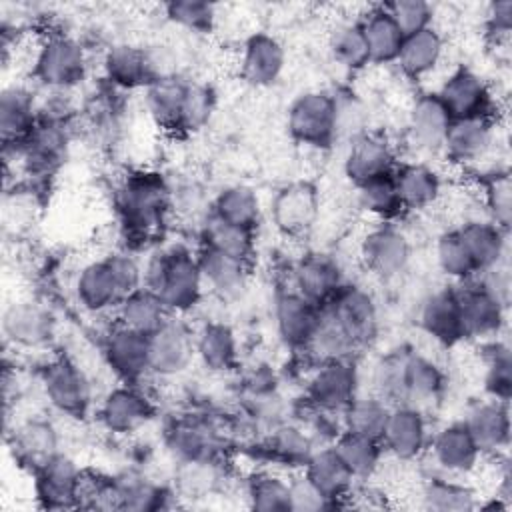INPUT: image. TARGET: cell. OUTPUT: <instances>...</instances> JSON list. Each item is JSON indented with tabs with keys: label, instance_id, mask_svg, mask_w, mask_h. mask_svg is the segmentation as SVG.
Listing matches in <instances>:
<instances>
[{
	"label": "cell",
	"instance_id": "63",
	"mask_svg": "<svg viewBox=\"0 0 512 512\" xmlns=\"http://www.w3.org/2000/svg\"><path fill=\"white\" fill-rule=\"evenodd\" d=\"M170 204H174L184 214H194L202 206V190L192 182L180 184L178 188L170 190Z\"/></svg>",
	"mask_w": 512,
	"mask_h": 512
},
{
	"label": "cell",
	"instance_id": "20",
	"mask_svg": "<svg viewBox=\"0 0 512 512\" xmlns=\"http://www.w3.org/2000/svg\"><path fill=\"white\" fill-rule=\"evenodd\" d=\"M464 426L472 434L480 452L504 450L510 442V414L508 402L484 400L468 410Z\"/></svg>",
	"mask_w": 512,
	"mask_h": 512
},
{
	"label": "cell",
	"instance_id": "56",
	"mask_svg": "<svg viewBox=\"0 0 512 512\" xmlns=\"http://www.w3.org/2000/svg\"><path fill=\"white\" fill-rule=\"evenodd\" d=\"M166 16L188 30L208 32L214 24V6L200 0H176L166 4Z\"/></svg>",
	"mask_w": 512,
	"mask_h": 512
},
{
	"label": "cell",
	"instance_id": "3",
	"mask_svg": "<svg viewBox=\"0 0 512 512\" xmlns=\"http://www.w3.org/2000/svg\"><path fill=\"white\" fill-rule=\"evenodd\" d=\"M86 74L84 48L70 36L54 34L44 40L34 60V76L48 90H72Z\"/></svg>",
	"mask_w": 512,
	"mask_h": 512
},
{
	"label": "cell",
	"instance_id": "54",
	"mask_svg": "<svg viewBox=\"0 0 512 512\" xmlns=\"http://www.w3.org/2000/svg\"><path fill=\"white\" fill-rule=\"evenodd\" d=\"M250 506L262 512H282L290 510V488L278 476L260 474L252 480L248 490Z\"/></svg>",
	"mask_w": 512,
	"mask_h": 512
},
{
	"label": "cell",
	"instance_id": "8",
	"mask_svg": "<svg viewBox=\"0 0 512 512\" xmlns=\"http://www.w3.org/2000/svg\"><path fill=\"white\" fill-rule=\"evenodd\" d=\"M324 306L332 312L356 348L374 338L378 328V312L372 296L366 290L342 284L334 298Z\"/></svg>",
	"mask_w": 512,
	"mask_h": 512
},
{
	"label": "cell",
	"instance_id": "36",
	"mask_svg": "<svg viewBox=\"0 0 512 512\" xmlns=\"http://www.w3.org/2000/svg\"><path fill=\"white\" fill-rule=\"evenodd\" d=\"M444 52L442 36L430 26L420 32L408 34L402 40L396 62L400 70L410 78H420L436 68Z\"/></svg>",
	"mask_w": 512,
	"mask_h": 512
},
{
	"label": "cell",
	"instance_id": "17",
	"mask_svg": "<svg viewBox=\"0 0 512 512\" xmlns=\"http://www.w3.org/2000/svg\"><path fill=\"white\" fill-rule=\"evenodd\" d=\"M80 480L78 464L66 454H56L36 472V494L46 508H72L78 500Z\"/></svg>",
	"mask_w": 512,
	"mask_h": 512
},
{
	"label": "cell",
	"instance_id": "47",
	"mask_svg": "<svg viewBox=\"0 0 512 512\" xmlns=\"http://www.w3.org/2000/svg\"><path fill=\"white\" fill-rule=\"evenodd\" d=\"M436 262L442 274L456 282H466L476 276V266L456 230L444 232L436 242Z\"/></svg>",
	"mask_w": 512,
	"mask_h": 512
},
{
	"label": "cell",
	"instance_id": "10",
	"mask_svg": "<svg viewBox=\"0 0 512 512\" xmlns=\"http://www.w3.org/2000/svg\"><path fill=\"white\" fill-rule=\"evenodd\" d=\"M460 308L464 338L496 336L506 320V306L490 296L476 284L474 278L466 280L460 290H454Z\"/></svg>",
	"mask_w": 512,
	"mask_h": 512
},
{
	"label": "cell",
	"instance_id": "49",
	"mask_svg": "<svg viewBox=\"0 0 512 512\" xmlns=\"http://www.w3.org/2000/svg\"><path fill=\"white\" fill-rule=\"evenodd\" d=\"M122 510H136V512H150L164 508V500L168 498L166 492L156 486L154 482L138 476V474H124L116 478Z\"/></svg>",
	"mask_w": 512,
	"mask_h": 512
},
{
	"label": "cell",
	"instance_id": "9",
	"mask_svg": "<svg viewBox=\"0 0 512 512\" xmlns=\"http://www.w3.org/2000/svg\"><path fill=\"white\" fill-rule=\"evenodd\" d=\"M356 370L348 360H328L308 382V400L320 412H342L356 398Z\"/></svg>",
	"mask_w": 512,
	"mask_h": 512
},
{
	"label": "cell",
	"instance_id": "15",
	"mask_svg": "<svg viewBox=\"0 0 512 512\" xmlns=\"http://www.w3.org/2000/svg\"><path fill=\"white\" fill-rule=\"evenodd\" d=\"M494 122L490 114L470 116V118H452L446 138L444 152L454 162H476L488 154L494 144Z\"/></svg>",
	"mask_w": 512,
	"mask_h": 512
},
{
	"label": "cell",
	"instance_id": "50",
	"mask_svg": "<svg viewBox=\"0 0 512 512\" xmlns=\"http://www.w3.org/2000/svg\"><path fill=\"white\" fill-rule=\"evenodd\" d=\"M422 506L436 512H464L476 508V500L468 488L434 478L422 490Z\"/></svg>",
	"mask_w": 512,
	"mask_h": 512
},
{
	"label": "cell",
	"instance_id": "52",
	"mask_svg": "<svg viewBox=\"0 0 512 512\" xmlns=\"http://www.w3.org/2000/svg\"><path fill=\"white\" fill-rule=\"evenodd\" d=\"M486 390L492 398L508 402L512 392V360L506 344L494 342L486 354Z\"/></svg>",
	"mask_w": 512,
	"mask_h": 512
},
{
	"label": "cell",
	"instance_id": "57",
	"mask_svg": "<svg viewBox=\"0 0 512 512\" xmlns=\"http://www.w3.org/2000/svg\"><path fill=\"white\" fill-rule=\"evenodd\" d=\"M404 36L430 28L432 6L424 0H396L384 6Z\"/></svg>",
	"mask_w": 512,
	"mask_h": 512
},
{
	"label": "cell",
	"instance_id": "16",
	"mask_svg": "<svg viewBox=\"0 0 512 512\" xmlns=\"http://www.w3.org/2000/svg\"><path fill=\"white\" fill-rule=\"evenodd\" d=\"M436 96L448 110L450 118L486 116L492 100L486 82L468 68H460L450 74Z\"/></svg>",
	"mask_w": 512,
	"mask_h": 512
},
{
	"label": "cell",
	"instance_id": "23",
	"mask_svg": "<svg viewBox=\"0 0 512 512\" xmlns=\"http://www.w3.org/2000/svg\"><path fill=\"white\" fill-rule=\"evenodd\" d=\"M286 64L284 46L268 34H254L246 40L240 72L242 78L252 86H270L274 84Z\"/></svg>",
	"mask_w": 512,
	"mask_h": 512
},
{
	"label": "cell",
	"instance_id": "26",
	"mask_svg": "<svg viewBox=\"0 0 512 512\" xmlns=\"http://www.w3.org/2000/svg\"><path fill=\"white\" fill-rule=\"evenodd\" d=\"M452 118L436 94H422L410 108L408 128L416 148L434 152L440 150Z\"/></svg>",
	"mask_w": 512,
	"mask_h": 512
},
{
	"label": "cell",
	"instance_id": "58",
	"mask_svg": "<svg viewBox=\"0 0 512 512\" xmlns=\"http://www.w3.org/2000/svg\"><path fill=\"white\" fill-rule=\"evenodd\" d=\"M486 206L490 212V222L508 232L512 220V184L508 174H496L488 180L486 188Z\"/></svg>",
	"mask_w": 512,
	"mask_h": 512
},
{
	"label": "cell",
	"instance_id": "13",
	"mask_svg": "<svg viewBox=\"0 0 512 512\" xmlns=\"http://www.w3.org/2000/svg\"><path fill=\"white\" fill-rule=\"evenodd\" d=\"M104 356L112 372L126 384L138 382L146 372H150L148 336L122 324L106 336Z\"/></svg>",
	"mask_w": 512,
	"mask_h": 512
},
{
	"label": "cell",
	"instance_id": "28",
	"mask_svg": "<svg viewBox=\"0 0 512 512\" xmlns=\"http://www.w3.org/2000/svg\"><path fill=\"white\" fill-rule=\"evenodd\" d=\"M58 430L50 420L44 418H30L22 422L14 432V452L16 458L38 472L46 466L58 452Z\"/></svg>",
	"mask_w": 512,
	"mask_h": 512
},
{
	"label": "cell",
	"instance_id": "1",
	"mask_svg": "<svg viewBox=\"0 0 512 512\" xmlns=\"http://www.w3.org/2000/svg\"><path fill=\"white\" fill-rule=\"evenodd\" d=\"M202 286L198 260L184 248L160 250L144 266V288L158 294L168 312L190 310L200 300Z\"/></svg>",
	"mask_w": 512,
	"mask_h": 512
},
{
	"label": "cell",
	"instance_id": "40",
	"mask_svg": "<svg viewBox=\"0 0 512 512\" xmlns=\"http://www.w3.org/2000/svg\"><path fill=\"white\" fill-rule=\"evenodd\" d=\"M396 192L402 208L422 210L440 194V180L434 170L424 164H406L394 174Z\"/></svg>",
	"mask_w": 512,
	"mask_h": 512
},
{
	"label": "cell",
	"instance_id": "11",
	"mask_svg": "<svg viewBox=\"0 0 512 512\" xmlns=\"http://www.w3.org/2000/svg\"><path fill=\"white\" fill-rule=\"evenodd\" d=\"M2 332L14 346L40 348L54 336V318L42 304L12 302L2 314Z\"/></svg>",
	"mask_w": 512,
	"mask_h": 512
},
{
	"label": "cell",
	"instance_id": "39",
	"mask_svg": "<svg viewBox=\"0 0 512 512\" xmlns=\"http://www.w3.org/2000/svg\"><path fill=\"white\" fill-rule=\"evenodd\" d=\"M196 356L212 372H224L236 362V336L222 322L204 324L194 336Z\"/></svg>",
	"mask_w": 512,
	"mask_h": 512
},
{
	"label": "cell",
	"instance_id": "59",
	"mask_svg": "<svg viewBox=\"0 0 512 512\" xmlns=\"http://www.w3.org/2000/svg\"><path fill=\"white\" fill-rule=\"evenodd\" d=\"M212 104H214V96L208 90V86L188 82L186 98H184V106H182L180 128H186V130L202 128L212 114Z\"/></svg>",
	"mask_w": 512,
	"mask_h": 512
},
{
	"label": "cell",
	"instance_id": "2",
	"mask_svg": "<svg viewBox=\"0 0 512 512\" xmlns=\"http://www.w3.org/2000/svg\"><path fill=\"white\" fill-rule=\"evenodd\" d=\"M288 132L302 144L328 146L338 134L336 98L322 90L300 94L288 110Z\"/></svg>",
	"mask_w": 512,
	"mask_h": 512
},
{
	"label": "cell",
	"instance_id": "41",
	"mask_svg": "<svg viewBox=\"0 0 512 512\" xmlns=\"http://www.w3.org/2000/svg\"><path fill=\"white\" fill-rule=\"evenodd\" d=\"M390 406L378 398V396H364L354 398L344 410H342V422L344 430L376 440H382L386 422H388Z\"/></svg>",
	"mask_w": 512,
	"mask_h": 512
},
{
	"label": "cell",
	"instance_id": "30",
	"mask_svg": "<svg viewBox=\"0 0 512 512\" xmlns=\"http://www.w3.org/2000/svg\"><path fill=\"white\" fill-rule=\"evenodd\" d=\"M294 284L298 294L322 308L342 288V278L334 260L322 254H314L296 266Z\"/></svg>",
	"mask_w": 512,
	"mask_h": 512
},
{
	"label": "cell",
	"instance_id": "34",
	"mask_svg": "<svg viewBox=\"0 0 512 512\" xmlns=\"http://www.w3.org/2000/svg\"><path fill=\"white\" fill-rule=\"evenodd\" d=\"M186 88L188 80L180 78L178 74L158 76L146 84V108L160 126L180 128Z\"/></svg>",
	"mask_w": 512,
	"mask_h": 512
},
{
	"label": "cell",
	"instance_id": "29",
	"mask_svg": "<svg viewBox=\"0 0 512 512\" xmlns=\"http://www.w3.org/2000/svg\"><path fill=\"white\" fill-rule=\"evenodd\" d=\"M456 232L462 238V242L476 266V274L508 260L506 232L502 228H498L494 222L470 220V222H464Z\"/></svg>",
	"mask_w": 512,
	"mask_h": 512
},
{
	"label": "cell",
	"instance_id": "35",
	"mask_svg": "<svg viewBox=\"0 0 512 512\" xmlns=\"http://www.w3.org/2000/svg\"><path fill=\"white\" fill-rule=\"evenodd\" d=\"M116 314H118V324L146 336L158 330L162 322L170 316L160 296L144 286L124 296L116 306Z\"/></svg>",
	"mask_w": 512,
	"mask_h": 512
},
{
	"label": "cell",
	"instance_id": "61",
	"mask_svg": "<svg viewBox=\"0 0 512 512\" xmlns=\"http://www.w3.org/2000/svg\"><path fill=\"white\" fill-rule=\"evenodd\" d=\"M106 262L118 284L122 298L144 286V266L134 256L126 252H114L106 256Z\"/></svg>",
	"mask_w": 512,
	"mask_h": 512
},
{
	"label": "cell",
	"instance_id": "32",
	"mask_svg": "<svg viewBox=\"0 0 512 512\" xmlns=\"http://www.w3.org/2000/svg\"><path fill=\"white\" fill-rule=\"evenodd\" d=\"M74 292L82 308H86L88 312H104L116 308L122 300V294L106 258L80 268L74 282Z\"/></svg>",
	"mask_w": 512,
	"mask_h": 512
},
{
	"label": "cell",
	"instance_id": "7",
	"mask_svg": "<svg viewBox=\"0 0 512 512\" xmlns=\"http://www.w3.org/2000/svg\"><path fill=\"white\" fill-rule=\"evenodd\" d=\"M444 378L440 368L414 352H400L396 362V384H394V402L396 404H424L438 398Z\"/></svg>",
	"mask_w": 512,
	"mask_h": 512
},
{
	"label": "cell",
	"instance_id": "22",
	"mask_svg": "<svg viewBox=\"0 0 512 512\" xmlns=\"http://www.w3.org/2000/svg\"><path fill=\"white\" fill-rule=\"evenodd\" d=\"M150 416L148 398L128 384L110 390L100 404V420L114 434H130L146 424Z\"/></svg>",
	"mask_w": 512,
	"mask_h": 512
},
{
	"label": "cell",
	"instance_id": "12",
	"mask_svg": "<svg viewBox=\"0 0 512 512\" xmlns=\"http://www.w3.org/2000/svg\"><path fill=\"white\" fill-rule=\"evenodd\" d=\"M362 260L372 274L382 280H392L408 268L410 242L400 230L380 226L364 238Z\"/></svg>",
	"mask_w": 512,
	"mask_h": 512
},
{
	"label": "cell",
	"instance_id": "45",
	"mask_svg": "<svg viewBox=\"0 0 512 512\" xmlns=\"http://www.w3.org/2000/svg\"><path fill=\"white\" fill-rule=\"evenodd\" d=\"M334 450L350 470V474L356 478H370L374 470L380 464L382 446L376 440L346 432L340 434L334 442Z\"/></svg>",
	"mask_w": 512,
	"mask_h": 512
},
{
	"label": "cell",
	"instance_id": "21",
	"mask_svg": "<svg viewBox=\"0 0 512 512\" xmlns=\"http://www.w3.org/2000/svg\"><path fill=\"white\" fill-rule=\"evenodd\" d=\"M318 214V194L314 186L296 182L284 186L272 200L276 228L286 234H300L312 226Z\"/></svg>",
	"mask_w": 512,
	"mask_h": 512
},
{
	"label": "cell",
	"instance_id": "25",
	"mask_svg": "<svg viewBox=\"0 0 512 512\" xmlns=\"http://www.w3.org/2000/svg\"><path fill=\"white\" fill-rule=\"evenodd\" d=\"M204 284L222 300H234L246 290V262L202 246L196 256Z\"/></svg>",
	"mask_w": 512,
	"mask_h": 512
},
{
	"label": "cell",
	"instance_id": "37",
	"mask_svg": "<svg viewBox=\"0 0 512 512\" xmlns=\"http://www.w3.org/2000/svg\"><path fill=\"white\" fill-rule=\"evenodd\" d=\"M304 474L332 500L346 496L354 482V476L350 474L334 446L314 450L306 462Z\"/></svg>",
	"mask_w": 512,
	"mask_h": 512
},
{
	"label": "cell",
	"instance_id": "18",
	"mask_svg": "<svg viewBox=\"0 0 512 512\" xmlns=\"http://www.w3.org/2000/svg\"><path fill=\"white\" fill-rule=\"evenodd\" d=\"M274 316L280 340L292 348H306L316 330L320 306L292 290L278 296Z\"/></svg>",
	"mask_w": 512,
	"mask_h": 512
},
{
	"label": "cell",
	"instance_id": "51",
	"mask_svg": "<svg viewBox=\"0 0 512 512\" xmlns=\"http://www.w3.org/2000/svg\"><path fill=\"white\" fill-rule=\"evenodd\" d=\"M358 202L360 206L374 214V216H394L396 212L402 210L396 184H394V174H386L380 178H374L366 184L358 186Z\"/></svg>",
	"mask_w": 512,
	"mask_h": 512
},
{
	"label": "cell",
	"instance_id": "6",
	"mask_svg": "<svg viewBox=\"0 0 512 512\" xmlns=\"http://www.w3.org/2000/svg\"><path fill=\"white\" fill-rule=\"evenodd\" d=\"M42 388L48 402L62 414L70 416L86 414L92 400L90 380L68 360H56L44 368Z\"/></svg>",
	"mask_w": 512,
	"mask_h": 512
},
{
	"label": "cell",
	"instance_id": "48",
	"mask_svg": "<svg viewBox=\"0 0 512 512\" xmlns=\"http://www.w3.org/2000/svg\"><path fill=\"white\" fill-rule=\"evenodd\" d=\"M330 50L334 58L350 70H360L370 62L368 44L360 24H340L330 36Z\"/></svg>",
	"mask_w": 512,
	"mask_h": 512
},
{
	"label": "cell",
	"instance_id": "46",
	"mask_svg": "<svg viewBox=\"0 0 512 512\" xmlns=\"http://www.w3.org/2000/svg\"><path fill=\"white\" fill-rule=\"evenodd\" d=\"M306 348H310L322 362L348 360L350 352L356 350L354 342L348 338L344 328L338 324V320L326 306L320 308L316 330Z\"/></svg>",
	"mask_w": 512,
	"mask_h": 512
},
{
	"label": "cell",
	"instance_id": "38",
	"mask_svg": "<svg viewBox=\"0 0 512 512\" xmlns=\"http://www.w3.org/2000/svg\"><path fill=\"white\" fill-rule=\"evenodd\" d=\"M360 26L368 44L370 62H378V64L396 62L404 34L396 26V22L390 18L388 10L382 6L368 12V16L360 22Z\"/></svg>",
	"mask_w": 512,
	"mask_h": 512
},
{
	"label": "cell",
	"instance_id": "4",
	"mask_svg": "<svg viewBox=\"0 0 512 512\" xmlns=\"http://www.w3.org/2000/svg\"><path fill=\"white\" fill-rule=\"evenodd\" d=\"M120 214L136 230L156 226L170 206V190L152 174H138L124 182L118 194Z\"/></svg>",
	"mask_w": 512,
	"mask_h": 512
},
{
	"label": "cell",
	"instance_id": "62",
	"mask_svg": "<svg viewBox=\"0 0 512 512\" xmlns=\"http://www.w3.org/2000/svg\"><path fill=\"white\" fill-rule=\"evenodd\" d=\"M486 26H488V32L496 38L508 36L512 28V2L510 0L492 2L486 10Z\"/></svg>",
	"mask_w": 512,
	"mask_h": 512
},
{
	"label": "cell",
	"instance_id": "24",
	"mask_svg": "<svg viewBox=\"0 0 512 512\" xmlns=\"http://www.w3.org/2000/svg\"><path fill=\"white\" fill-rule=\"evenodd\" d=\"M38 124V102L20 84H10L0 96V132L6 144L24 142Z\"/></svg>",
	"mask_w": 512,
	"mask_h": 512
},
{
	"label": "cell",
	"instance_id": "44",
	"mask_svg": "<svg viewBox=\"0 0 512 512\" xmlns=\"http://www.w3.org/2000/svg\"><path fill=\"white\" fill-rule=\"evenodd\" d=\"M168 444L180 460H212L216 434L204 422L184 420L170 430Z\"/></svg>",
	"mask_w": 512,
	"mask_h": 512
},
{
	"label": "cell",
	"instance_id": "42",
	"mask_svg": "<svg viewBox=\"0 0 512 512\" xmlns=\"http://www.w3.org/2000/svg\"><path fill=\"white\" fill-rule=\"evenodd\" d=\"M202 238L204 246L218 250L222 254H228L232 258H238L242 262H248L252 250H254V240H252V230L236 226L232 222H226L212 212L208 214L204 228H202Z\"/></svg>",
	"mask_w": 512,
	"mask_h": 512
},
{
	"label": "cell",
	"instance_id": "31",
	"mask_svg": "<svg viewBox=\"0 0 512 512\" xmlns=\"http://www.w3.org/2000/svg\"><path fill=\"white\" fill-rule=\"evenodd\" d=\"M106 78L118 88L146 86L154 80L150 52L130 44H114L106 50L104 60Z\"/></svg>",
	"mask_w": 512,
	"mask_h": 512
},
{
	"label": "cell",
	"instance_id": "5",
	"mask_svg": "<svg viewBox=\"0 0 512 512\" xmlns=\"http://www.w3.org/2000/svg\"><path fill=\"white\" fill-rule=\"evenodd\" d=\"M194 356V336L178 318L168 316L162 326L148 336V364L150 372L156 376L170 378L182 374Z\"/></svg>",
	"mask_w": 512,
	"mask_h": 512
},
{
	"label": "cell",
	"instance_id": "55",
	"mask_svg": "<svg viewBox=\"0 0 512 512\" xmlns=\"http://www.w3.org/2000/svg\"><path fill=\"white\" fill-rule=\"evenodd\" d=\"M216 480L218 472L212 460H180L176 484L184 496H202L214 488Z\"/></svg>",
	"mask_w": 512,
	"mask_h": 512
},
{
	"label": "cell",
	"instance_id": "14",
	"mask_svg": "<svg viewBox=\"0 0 512 512\" xmlns=\"http://www.w3.org/2000/svg\"><path fill=\"white\" fill-rule=\"evenodd\" d=\"M428 430L422 412L408 404L390 408L380 444L398 460H412L426 448Z\"/></svg>",
	"mask_w": 512,
	"mask_h": 512
},
{
	"label": "cell",
	"instance_id": "53",
	"mask_svg": "<svg viewBox=\"0 0 512 512\" xmlns=\"http://www.w3.org/2000/svg\"><path fill=\"white\" fill-rule=\"evenodd\" d=\"M272 450L286 464L306 466L308 458L314 452V444H312V438L306 434V430L292 424H282V426H276L272 434Z\"/></svg>",
	"mask_w": 512,
	"mask_h": 512
},
{
	"label": "cell",
	"instance_id": "33",
	"mask_svg": "<svg viewBox=\"0 0 512 512\" xmlns=\"http://www.w3.org/2000/svg\"><path fill=\"white\" fill-rule=\"evenodd\" d=\"M480 454L482 452L478 450L464 422L444 426L432 440V456L436 464L446 472L460 474L472 470Z\"/></svg>",
	"mask_w": 512,
	"mask_h": 512
},
{
	"label": "cell",
	"instance_id": "27",
	"mask_svg": "<svg viewBox=\"0 0 512 512\" xmlns=\"http://www.w3.org/2000/svg\"><path fill=\"white\" fill-rule=\"evenodd\" d=\"M418 322L422 330L442 344H454L464 338L458 298L454 290H436L420 306Z\"/></svg>",
	"mask_w": 512,
	"mask_h": 512
},
{
	"label": "cell",
	"instance_id": "19",
	"mask_svg": "<svg viewBox=\"0 0 512 512\" xmlns=\"http://www.w3.org/2000/svg\"><path fill=\"white\" fill-rule=\"evenodd\" d=\"M394 154L390 144L376 134H358L348 148L344 170L346 176L356 184H366L374 178L392 174Z\"/></svg>",
	"mask_w": 512,
	"mask_h": 512
},
{
	"label": "cell",
	"instance_id": "60",
	"mask_svg": "<svg viewBox=\"0 0 512 512\" xmlns=\"http://www.w3.org/2000/svg\"><path fill=\"white\" fill-rule=\"evenodd\" d=\"M288 488H290V510L294 512H320L334 506V500L328 498L306 474L290 480Z\"/></svg>",
	"mask_w": 512,
	"mask_h": 512
},
{
	"label": "cell",
	"instance_id": "43",
	"mask_svg": "<svg viewBox=\"0 0 512 512\" xmlns=\"http://www.w3.org/2000/svg\"><path fill=\"white\" fill-rule=\"evenodd\" d=\"M212 214L226 222L252 230L260 218V202L250 186L232 184L218 192Z\"/></svg>",
	"mask_w": 512,
	"mask_h": 512
}]
</instances>
